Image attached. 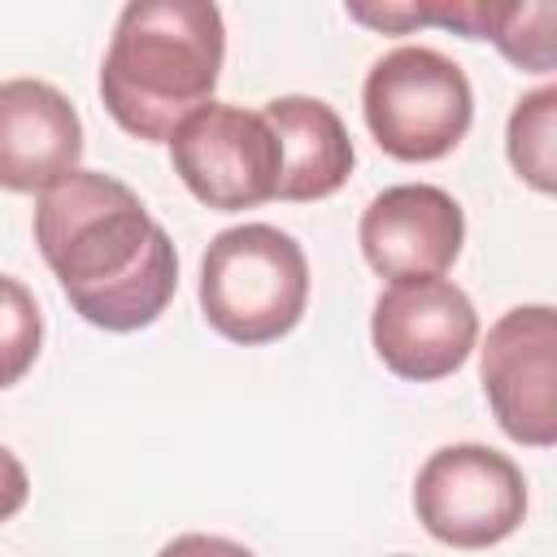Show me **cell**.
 <instances>
[{
  "label": "cell",
  "mask_w": 557,
  "mask_h": 557,
  "mask_svg": "<svg viewBox=\"0 0 557 557\" xmlns=\"http://www.w3.org/2000/svg\"><path fill=\"white\" fill-rule=\"evenodd\" d=\"M265 122L278 139L283 170H278V200H326L352 174V139L339 113L318 96H274Z\"/></svg>",
  "instance_id": "8fae6325"
},
{
  "label": "cell",
  "mask_w": 557,
  "mask_h": 557,
  "mask_svg": "<svg viewBox=\"0 0 557 557\" xmlns=\"http://www.w3.org/2000/svg\"><path fill=\"white\" fill-rule=\"evenodd\" d=\"M83 122L65 91L44 78L0 83V187L48 191L78 170Z\"/></svg>",
  "instance_id": "30bf717a"
},
{
  "label": "cell",
  "mask_w": 557,
  "mask_h": 557,
  "mask_svg": "<svg viewBox=\"0 0 557 557\" xmlns=\"http://www.w3.org/2000/svg\"><path fill=\"white\" fill-rule=\"evenodd\" d=\"M35 244L74 313L100 331L152 326L174 300V239L113 174L74 170L48 187L35 205Z\"/></svg>",
  "instance_id": "6da1fadb"
},
{
  "label": "cell",
  "mask_w": 557,
  "mask_h": 557,
  "mask_svg": "<svg viewBox=\"0 0 557 557\" xmlns=\"http://www.w3.org/2000/svg\"><path fill=\"white\" fill-rule=\"evenodd\" d=\"M505 152L522 183H531L544 196L557 191V87L553 83L535 87L513 104Z\"/></svg>",
  "instance_id": "7c38bea8"
},
{
  "label": "cell",
  "mask_w": 557,
  "mask_h": 557,
  "mask_svg": "<svg viewBox=\"0 0 557 557\" xmlns=\"http://www.w3.org/2000/svg\"><path fill=\"white\" fill-rule=\"evenodd\" d=\"M309 261L305 248L270 226L244 222L209 239L200 257V309L205 322L231 344H274L305 318Z\"/></svg>",
  "instance_id": "3957f363"
},
{
  "label": "cell",
  "mask_w": 557,
  "mask_h": 557,
  "mask_svg": "<svg viewBox=\"0 0 557 557\" xmlns=\"http://www.w3.org/2000/svg\"><path fill=\"white\" fill-rule=\"evenodd\" d=\"M413 513L448 548H492L527 518V479L487 444L435 448L413 479Z\"/></svg>",
  "instance_id": "5b68a950"
},
{
  "label": "cell",
  "mask_w": 557,
  "mask_h": 557,
  "mask_svg": "<svg viewBox=\"0 0 557 557\" xmlns=\"http://www.w3.org/2000/svg\"><path fill=\"white\" fill-rule=\"evenodd\" d=\"M157 557H257L252 548L226 540V535H205V531H187V535H174L170 544H161Z\"/></svg>",
  "instance_id": "9a60e30c"
},
{
  "label": "cell",
  "mask_w": 557,
  "mask_h": 557,
  "mask_svg": "<svg viewBox=\"0 0 557 557\" xmlns=\"http://www.w3.org/2000/svg\"><path fill=\"white\" fill-rule=\"evenodd\" d=\"M370 339L379 361L409 383H435L466 366L479 339V313L470 296L435 274V278H400L379 292L370 313Z\"/></svg>",
  "instance_id": "ba28073f"
},
{
  "label": "cell",
  "mask_w": 557,
  "mask_h": 557,
  "mask_svg": "<svg viewBox=\"0 0 557 557\" xmlns=\"http://www.w3.org/2000/svg\"><path fill=\"white\" fill-rule=\"evenodd\" d=\"M170 157L183 187L218 213L274 200L283 170V152L265 113L222 100H209L170 135Z\"/></svg>",
  "instance_id": "8992f818"
},
{
  "label": "cell",
  "mask_w": 557,
  "mask_h": 557,
  "mask_svg": "<svg viewBox=\"0 0 557 557\" xmlns=\"http://www.w3.org/2000/svg\"><path fill=\"white\" fill-rule=\"evenodd\" d=\"M30 496V479H26V466L0 444V522H9Z\"/></svg>",
  "instance_id": "2e32d148"
},
{
  "label": "cell",
  "mask_w": 557,
  "mask_h": 557,
  "mask_svg": "<svg viewBox=\"0 0 557 557\" xmlns=\"http://www.w3.org/2000/svg\"><path fill=\"white\" fill-rule=\"evenodd\" d=\"M226 57L222 9L205 0H135L117 13L100 96L109 117L148 144L170 135L213 100Z\"/></svg>",
  "instance_id": "7a4b0ae2"
},
{
  "label": "cell",
  "mask_w": 557,
  "mask_h": 557,
  "mask_svg": "<svg viewBox=\"0 0 557 557\" xmlns=\"http://www.w3.org/2000/svg\"><path fill=\"white\" fill-rule=\"evenodd\" d=\"M396 557H405V553H396Z\"/></svg>",
  "instance_id": "e0dca14e"
},
{
  "label": "cell",
  "mask_w": 557,
  "mask_h": 557,
  "mask_svg": "<svg viewBox=\"0 0 557 557\" xmlns=\"http://www.w3.org/2000/svg\"><path fill=\"white\" fill-rule=\"evenodd\" d=\"M361 113L387 157L440 161L466 139L474 122V91L453 57L426 44H400L370 65Z\"/></svg>",
  "instance_id": "277c9868"
},
{
  "label": "cell",
  "mask_w": 557,
  "mask_h": 557,
  "mask_svg": "<svg viewBox=\"0 0 557 557\" xmlns=\"http://www.w3.org/2000/svg\"><path fill=\"white\" fill-rule=\"evenodd\" d=\"M483 396L513 444L553 448L557 440V313L553 305H513L479 348Z\"/></svg>",
  "instance_id": "52a82bcc"
},
{
  "label": "cell",
  "mask_w": 557,
  "mask_h": 557,
  "mask_svg": "<svg viewBox=\"0 0 557 557\" xmlns=\"http://www.w3.org/2000/svg\"><path fill=\"white\" fill-rule=\"evenodd\" d=\"M44 344V318L26 283L0 274V392L22 383Z\"/></svg>",
  "instance_id": "4fadbf2b"
},
{
  "label": "cell",
  "mask_w": 557,
  "mask_h": 557,
  "mask_svg": "<svg viewBox=\"0 0 557 557\" xmlns=\"http://www.w3.org/2000/svg\"><path fill=\"white\" fill-rule=\"evenodd\" d=\"M553 22H557V4L535 0V4H500L496 26H492V44L522 70L531 74H548L557 52H553Z\"/></svg>",
  "instance_id": "5bb4252c"
},
{
  "label": "cell",
  "mask_w": 557,
  "mask_h": 557,
  "mask_svg": "<svg viewBox=\"0 0 557 557\" xmlns=\"http://www.w3.org/2000/svg\"><path fill=\"white\" fill-rule=\"evenodd\" d=\"M357 239L374 274L392 283L435 278L457 261L466 244V218L444 187L396 183L366 205Z\"/></svg>",
  "instance_id": "9c48e42d"
}]
</instances>
